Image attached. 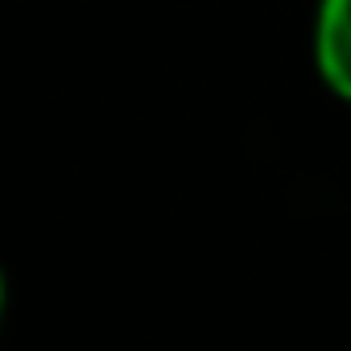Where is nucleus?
<instances>
[{
  "label": "nucleus",
  "mask_w": 351,
  "mask_h": 351,
  "mask_svg": "<svg viewBox=\"0 0 351 351\" xmlns=\"http://www.w3.org/2000/svg\"><path fill=\"white\" fill-rule=\"evenodd\" d=\"M314 58L322 83L351 104V0H322L318 5Z\"/></svg>",
  "instance_id": "1"
},
{
  "label": "nucleus",
  "mask_w": 351,
  "mask_h": 351,
  "mask_svg": "<svg viewBox=\"0 0 351 351\" xmlns=\"http://www.w3.org/2000/svg\"><path fill=\"white\" fill-rule=\"evenodd\" d=\"M0 318H5V273H0Z\"/></svg>",
  "instance_id": "2"
}]
</instances>
